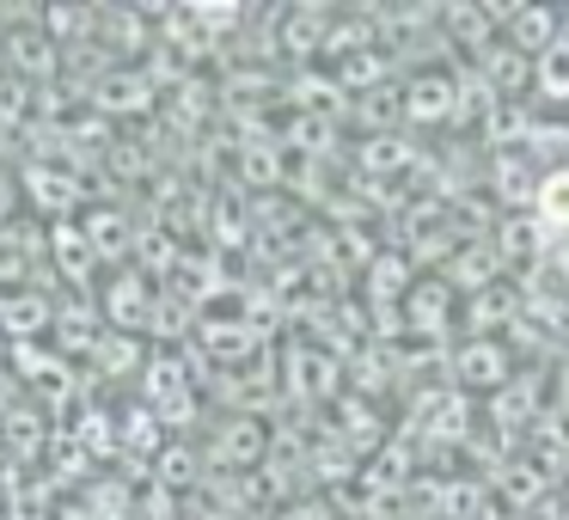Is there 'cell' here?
<instances>
[{
    "instance_id": "obj_29",
    "label": "cell",
    "mask_w": 569,
    "mask_h": 520,
    "mask_svg": "<svg viewBox=\"0 0 569 520\" xmlns=\"http://www.w3.org/2000/svg\"><path fill=\"white\" fill-rule=\"evenodd\" d=\"M288 141H295L300 153H331V141H337V129L325 123V117H312V111H300L295 123H288Z\"/></svg>"
},
{
    "instance_id": "obj_15",
    "label": "cell",
    "mask_w": 569,
    "mask_h": 520,
    "mask_svg": "<svg viewBox=\"0 0 569 520\" xmlns=\"http://www.w3.org/2000/svg\"><path fill=\"white\" fill-rule=\"evenodd\" d=\"M80 233H87V246L104 258H129V246H136V227H129L123 209H87V221H80Z\"/></svg>"
},
{
    "instance_id": "obj_35",
    "label": "cell",
    "mask_w": 569,
    "mask_h": 520,
    "mask_svg": "<svg viewBox=\"0 0 569 520\" xmlns=\"http://www.w3.org/2000/svg\"><path fill=\"white\" fill-rule=\"evenodd\" d=\"M0 361H7V337H0Z\"/></svg>"
},
{
    "instance_id": "obj_32",
    "label": "cell",
    "mask_w": 569,
    "mask_h": 520,
    "mask_svg": "<svg viewBox=\"0 0 569 520\" xmlns=\"http://www.w3.org/2000/svg\"><path fill=\"white\" fill-rule=\"evenodd\" d=\"M276 520H337V502H325V496H307V502H288Z\"/></svg>"
},
{
    "instance_id": "obj_28",
    "label": "cell",
    "mask_w": 569,
    "mask_h": 520,
    "mask_svg": "<svg viewBox=\"0 0 569 520\" xmlns=\"http://www.w3.org/2000/svg\"><path fill=\"white\" fill-rule=\"evenodd\" d=\"M190 471H197V453H190V447H160V453H153V483H160V490H184Z\"/></svg>"
},
{
    "instance_id": "obj_24",
    "label": "cell",
    "mask_w": 569,
    "mask_h": 520,
    "mask_svg": "<svg viewBox=\"0 0 569 520\" xmlns=\"http://www.w3.org/2000/svg\"><path fill=\"white\" fill-rule=\"evenodd\" d=\"M496 270H502L496 251H453L447 258V288H490Z\"/></svg>"
},
{
    "instance_id": "obj_31",
    "label": "cell",
    "mask_w": 569,
    "mask_h": 520,
    "mask_svg": "<svg viewBox=\"0 0 569 520\" xmlns=\"http://www.w3.org/2000/svg\"><path fill=\"white\" fill-rule=\"evenodd\" d=\"M26 80L19 74H0V123H26Z\"/></svg>"
},
{
    "instance_id": "obj_18",
    "label": "cell",
    "mask_w": 569,
    "mask_h": 520,
    "mask_svg": "<svg viewBox=\"0 0 569 520\" xmlns=\"http://www.w3.org/2000/svg\"><path fill=\"white\" fill-rule=\"evenodd\" d=\"M410 294V258L405 251H380V258L368 263V300L373 307H392V300Z\"/></svg>"
},
{
    "instance_id": "obj_1",
    "label": "cell",
    "mask_w": 569,
    "mask_h": 520,
    "mask_svg": "<svg viewBox=\"0 0 569 520\" xmlns=\"http://www.w3.org/2000/svg\"><path fill=\"white\" fill-rule=\"evenodd\" d=\"M447 373H453V392H508V380H515V349L496 343V337H466V343H453V356H447Z\"/></svg>"
},
{
    "instance_id": "obj_22",
    "label": "cell",
    "mask_w": 569,
    "mask_h": 520,
    "mask_svg": "<svg viewBox=\"0 0 569 520\" xmlns=\"http://www.w3.org/2000/svg\"><path fill=\"white\" fill-rule=\"evenodd\" d=\"M0 434L13 441L19 459H38V447L56 441V434H43V417H38L31 404H13V410H7V417H0Z\"/></svg>"
},
{
    "instance_id": "obj_16",
    "label": "cell",
    "mask_w": 569,
    "mask_h": 520,
    "mask_svg": "<svg viewBox=\"0 0 569 520\" xmlns=\"http://www.w3.org/2000/svg\"><path fill=\"white\" fill-rule=\"evenodd\" d=\"M50 258L62 263V276H74V282H87V276L99 270V251L87 246L80 221H56V227H50Z\"/></svg>"
},
{
    "instance_id": "obj_3",
    "label": "cell",
    "mask_w": 569,
    "mask_h": 520,
    "mask_svg": "<svg viewBox=\"0 0 569 520\" xmlns=\"http://www.w3.org/2000/svg\"><path fill=\"white\" fill-rule=\"evenodd\" d=\"M209 459H214V466H227V471H251V466H263V459H270V422L251 417V410L227 417L221 429H214Z\"/></svg>"
},
{
    "instance_id": "obj_10",
    "label": "cell",
    "mask_w": 569,
    "mask_h": 520,
    "mask_svg": "<svg viewBox=\"0 0 569 520\" xmlns=\"http://www.w3.org/2000/svg\"><path fill=\"white\" fill-rule=\"evenodd\" d=\"M459 111V92H453V74H417L405 87V117L410 123H447V117Z\"/></svg>"
},
{
    "instance_id": "obj_2",
    "label": "cell",
    "mask_w": 569,
    "mask_h": 520,
    "mask_svg": "<svg viewBox=\"0 0 569 520\" xmlns=\"http://www.w3.org/2000/svg\"><path fill=\"white\" fill-rule=\"evenodd\" d=\"M153 282L141 270H117L111 276V288H104V300H99V319H104V331H123V337H136V331H148V319H153Z\"/></svg>"
},
{
    "instance_id": "obj_30",
    "label": "cell",
    "mask_w": 569,
    "mask_h": 520,
    "mask_svg": "<svg viewBox=\"0 0 569 520\" xmlns=\"http://www.w3.org/2000/svg\"><path fill=\"white\" fill-rule=\"evenodd\" d=\"M496 190H502V202H527V197H532L527 166H520L515 153H502V160H496Z\"/></svg>"
},
{
    "instance_id": "obj_12",
    "label": "cell",
    "mask_w": 569,
    "mask_h": 520,
    "mask_svg": "<svg viewBox=\"0 0 569 520\" xmlns=\"http://www.w3.org/2000/svg\"><path fill=\"white\" fill-rule=\"evenodd\" d=\"M62 68V50H56L43 31H7V74H19V80H38V74H56Z\"/></svg>"
},
{
    "instance_id": "obj_23",
    "label": "cell",
    "mask_w": 569,
    "mask_h": 520,
    "mask_svg": "<svg viewBox=\"0 0 569 520\" xmlns=\"http://www.w3.org/2000/svg\"><path fill=\"white\" fill-rule=\"evenodd\" d=\"M545 227L539 221H502L496 227V258L502 263H515V258H545Z\"/></svg>"
},
{
    "instance_id": "obj_27",
    "label": "cell",
    "mask_w": 569,
    "mask_h": 520,
    "mask_svg": "<svg viewBox=\"0 0 569 520\" xmlns=\"http://www.w3.org/2000/svg\"><path fill=\"white\" fill-rule=\"evenodd\" d=\"M141 361V349H136V337H123V331H104L99 343H92V368L99 373H123V368H136Z\"/></svg>"
},
{
    "instance_id": "obj_6",
    "label": "cell",
    "mask_w": 569,
    "mask_h": 520,
    "mask_svg": "<svg viewBox=\"0 0 569 520\" xmlns=\"http://www.w3.org/2000/svg\"><path fill=\"white\" fill-rule=\"evenodd\" d=\"M153 92H160V80L148 74V68H104L99 80H92V104L111 117H136L153 104Z\"/></svg>"
},
{
    "instance_id": "obj_7",
    "label": "cell",
    "mask_w": 569,
    "mask_h": 520,
    "mask_svg": "<svg viewBox=\"0 0 569 520\" xmlns=\"http://www.w3.org/2000/svg\"><path fill=\"white\" fill-rule=\"evenodd\" d=\"M490 19L508 31L502 43H515L520 56H539L557 43V31H563V13H551V7H490Z\"/></svg>"
},
{
    "instance_id": "obj_25",
    "label": "cell",
    "mask_w": 569,
    "mask_h": 520,
    "mask_svg": "<svg viewBox=\"0 0 569 520\" xmlns=\"http://www.w3.org/2000/svg\"><path fill=\"white\" fill-rule=\"evenodd\" d=\"M532 202H539L545 233H569V172H551L539 190H532Z\"/></svg>"
},
{
    "instance_id": "obj_13",
    "label": "cell",
    "mask_w": 569,
    "mask_h": 520,
    "mask_svg": "<svg viewBox=\"0 0 569 520\" xmlns=\"http://www.w3.org/2000/svg\"><path fill=\"white\" fill-rule=\"evenodd\" d=\"M515 319H520V288L490 282V288H478V300L466 307V337H490V331H502V324H515Z\"/></svg>"
},
{
    "instance_id": "obj_20",
    "label": "cell",
    "mask_w": 569,
    "mask_h": 520,
    "mask_svg": "<svg viewBox=\"0 0 569 520\" xmlns=\"http://www.w3.org/2000/svg\"><path fill=\"white\" fill-rule=\"evenodd\" d=\"M26 184L38 190V209L62 214V221H68V209L80 202V178L74 172H50V166H38V172H26Z\"/></svg>"
},
{
    "instance_id": "obj_5",
    "label": "cell",
    "mask_w": 569,
    "mask_h": 520,
    "mask_svg": "<svg viewBox=\"0 0 569 520\" xmlns=\"http://www.w3.org/2000/svg\"><path fill=\"white\" fill-rule=\"evenodd\" d=\"M50 324H56L50 294H38V288H0V337H7V349L38 343Z\"/></svg>"
},
{
    "instance_id": "obj_26",
    "label": "cell",
    "mask_w": 569,
    "mask_h": 520,
    "mask_svg": "<svg viewBox=\"0 0 569 520\" xmlns=\"http://www.w3.org/2000/svg\"><path fill=\"white\" fill-rule=\"evenodd\" d=\"M496 483H502V496H508V502H539V496H545V478H539V466H532V459H527V466H515V459H508V466H496Z\"/></svg>"
},
{
    "instance_id": "obj_14",
    "label": "cell",
    "mask_w": 569,
    "mask_h": 520,
    "mask_svg": "<svg viewBox=\"0 0 569 520\" xmlns=\"http://www.w3.org/2000/svg\"><path fill=\"white\" fill-rule=\"evenodd\" d=\"M356 166H361V172H373V184H386L392 172H417V148H410L405 136H392V129H380V136L361 141Z\"/></svg>"
},
{
    "instance_id": "obj_8",
    "label": "cell",
    "mask_w": 569,
    "mask_h": 520,
    "mask_svg": "<svg viewBox=\"0 0 569 520\" xmlns=\"http://www.w3.org/2000/svg\"><path fill=\"white\" fill-rule=\"evenodd\" d=\"M471 68L490 80V92H496L502 104H520V87H532V56H520L515 43H502V38H496L490 50L471 56Z\"/></svg>"
},
{
    "instance_id": "obj_34",
    "label": "cell",
    "mask_w": 569,
    "mask_h": 520,
    "mask_svg": "<svg viewBox=\"0 0 569 520\" xmlns=\"http://www.w3.org/2000/svg\"><path fill=\"white\" fill-rule=\"evenodd\" d=\"M557 466H563V471H569V441H563V459H557Z\"/></svg>"
},
{
    "instance_id": "obj_33",
    "label": "cell",
    "mask_w": 569,
    "mask_h": 520,
    "mask_svg": "<svg viewBox=\"0 0 569 520\" xmlns=\"http://www.w3.org/2000/svg\"><path fill=\"white\" fill-rule=\"evenodd\" d=\"M557 386H563V392H557V404H563V417H569V361L557 368Z\"/></svg>"
},
{
    "instance_id": "obj_19",
    "label": "cell",
    "mask_w": 569,
    "mask_h": 520,
    "mask_svg": "<svg viewBox=\"0 0 569 520\" xmlns=\"http://www.w3.org/2000/svg\"><path fill=\"white\" fill-rule=\"evenodd\" d=\"M532 87H539L551 104H569V38H557L551 50L532 56Z\"/></svg>"
},
{
    "instance_id": "obj_9",
    "label": "cell",
    "mask_w": 569,
    "mask_h": 520,
    "mask_svg": "<svg viewBox=\"0 0 569 520\" xmlns=\"http://www.w3.org/2000/svg\"><path fill=\"white\" fill-rule=\"evenodd\" d=\"M447 324H453V288H447V282H410V294H405V331L441 343Z\"/></svg>"
},
{
    "instance_id": "obj_11",
    "label": "cell",
    "mask_w": 569,
    "mask_h": 520,
    "mask_svg": "<svg viewBox=\"0 0 569 520\" xmlns=\"http://www.w3.org/2000/svg\"><path fill=\"white\" fill-rule=\"evenodd\" d=\"M197 343H202V361H246L263 337L251 331L246 319H202L197 324Z\"/></svg>"
},
{
    "instance_id": "obj_36",
    "label": "cell",
    "mask_w": 569,
    "mask_h": 520,
    "mask_svg": "<svg viewBox=\"0 0 569 520\" xmlns=\"http://www.w3.org/2000/svg\"><path fill=\"white\" fill-rule=\"evenodd\" d=\"M563 31H569V19H563Z\"/></svg>"
},
{
    "instance_id": "obj_17",
    "label": "cell",
    "mask_w": 569,
    "mask_h": 520,
    "mask_svg": "<svg viewBox=\"0 0 569 520\" xmlns=\"http://www.w3.org/2000/svg\"><path fill=\"white\" fill-rule=\"evenodd\" d=\"M325 31H331V13H325V7L282 13V38H276V50H288V56H319V50H325Z\"/></svg>"
},
{
    "instance_id": "obj_21",
    "label": "cell",
    "mask_w": 569,
    "mask_h": 520,
    "mask_svg": "<svg viewBox=\"0 0 569 520\" xmlns=\"http://www.w3.org/2000/svg\"><path fill=\"white\" fill-rule=\"evenodd\" d=\"M441 26H447V38H453L459 50H471V56L496 43V19H490V13H478V7H447Z\"/></svg>"
},
{
    "instance_id": "obj_4",
    "label": "cell",
    "mask_w": 569,
    "mask_h": 520,
    "mask_svg": "<svg viewBox=\"0 0 569 520\" xmlns=\"http://www.w3.org/2000/svg\"><path fill=\"white\" fill-rule=\"evenodd\" d=\"M337 380H343L337 356H325V349H312V343L282 349V392L288 398H337Z\"/></svg>"
}]
</instances>
